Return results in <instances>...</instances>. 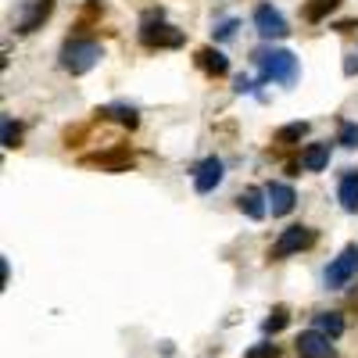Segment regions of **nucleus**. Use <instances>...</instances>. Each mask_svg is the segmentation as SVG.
Here are the masks:
<instances>
[{"instance_id":"nucleus-1","label":"nucleus","mask_w":358,"mask_h":358,"mask_svg":"<svg viewBox=\"0 0 358 358\" xmlns=\"http://www.w3.org/2000/svg\"><path fill=\"white\" fill-rule=\"evenodd\" d=\"M136 36H140V43L147 50H179V47L187 43V33H183V29H176L172 22H165V11L162 8L143 11Z\"/></svg>"},{"instance_id":"nucleus-2","label":"nucleus","mask_w":358,"mask_h":358,"mask_svg":"<svg viewBox=\"0 0 358 358\" xmlns=\"http://www.w3.org/2000/svg\"><path fill=\"white\" fill-rule=\"evenodd\" d=\"M251 62L258 65V76L262 83H283V86H294L297 83V54L287 50V47H258L251 54Z\"/></svg>"},{"instance_id":"nucleus-3","label":"nucleus","mask_w":358,"mask_h":358,"mask_svg":"<svg viewBox=\"0 0 358 358\" xmlns=\"http://www.w3.org/2000/svg\"><path fill=\"white\" fill-rule=\"evenodd\" d=\"M104 57L101 43L97 40H90V36H69L62 43V54H57V62H62V69L69 76H86L90 69H94L97 62Z\"/></svg>"},{"instance_id":"nucleus-4","label":"nucleus","mask_w":358,"mask_h":358,"mask_svg":"<svg viewBox=\"0 0 358 358\" xmlns=\"http://www.w3.org/2000/svg\"><path fill=\"white\" fill-rule=\"evenodd\" d=\"M315 241H319V233H315L312 226H305V222L287 226V229L280 233V241L273 244V251H268V258H273V262L290 258V255H297V251H308V248H315Z\"/></svg>"},{"instance_id":"nucleus-5","label":"nucleus","mask_w":358,"mask_h":358,"mask_svg":"<svg viewBox=\"0 0 358 358\" xmlns=\"http://www.w3.org/2000/svg\"><path fill=\"white\" fill-rule=\"evenodd\" d=\"M355 276H358V244H348L330 265H326L322 283H326V290H341V287H348Z\"/></svg>"},{"instance_id":"nucleus-6","label":"nucleus","mask_w":358,"mask_h":358,"mask_svg":"<svg viewBox=\"0 0 358 358\" xmlns=\"http://www.w3.org/2000/svg\"><path fill=\"white\" fill-rule=\"evenodd\" d=\"M79 162L86 169H101V172H129L136 165V158H133V151L126 143H111V147H104V151H97V155H83Z\"/></svg>"},{"instance_id":"nucleus-7","label":"nucleus","mask_w":358,"mask_h":358,"mask_svg":"<svg viewBox=\"0 0 358 358\" xmlns=\"http://www.w3.org/2000/svg\"><path fill=\"white\" fill-rule=\"evenodd\" d=\"M50 11H54V0H22L18 11H15V18H11L15 33H18V36L36 33V29L50 18Z\"/></svg>"},{"instance_id":"nucleus-8","label":"nucleus","mask_w":358,"mask_h":358,"mask_svg":"<svg viewBox=\"0 0 358 358\" xmlns=\"http://www.w3.org/2000/svg\"><path fill=\"white\" fill-rule=\"evenodd\" d=\"M255 29H258V36H262L265 43L287 40V36H290L287 18H283L280 8H273V4H258V8H255Z\"/></svg>"},{"instance_id":"nucleus-9","label":"nucleus","mask_w":358,"mask_h":358,"mask_svg":"<svg viewBox=\"0 0 358 358\" xmlns=\"http://www.w3.org/2000/svg\"><path fill=\"white\" fill-rule=\"evenodd\" d=\"M294 348H297V355H301V358H341L337 348H334V341L326 337V334H319V330H305L301 337L294 341Z\"/></svg>"},{"instance_id":"nucleus-10","label":"nucleus","mask_w":358,"mask_h":358,"mask_svg":"<svg viewBox=\"0 0 358 358\" xmlns=\"http://www.w3.org/2000/svg\"><path fill=\"white\" fill-rule=\"evenodd\" d=\"M222 176H226V165H222V158H204V162H197L194 165V190L197 194H212L219 183H222Z\"/></svg>"},{"instance_id":"nucleus-11","label":"nucleus","mask_w":358,"mask_h":358,"mask_svg":"<svg viewBox=\"0 0 358 358\" xmlns=\"http://www.w3.org/2000/svg\"><path fill=\"white\" fill-rule=\"evenodd\" d=\"M194 65H197L208 79L229 76V57H226L219 47H197V50H194Z\"/></svg>"},{"instance_id":"nucleus-12","label":"nucleus","mask_w":358,"mask_h":358,"mask_svg":"<svg viewBox=\"0 0 358 358\" xmlns=\"http://www.w3.org/2000/svg\"><path fill=\"white\" fill-rule=\"evenodd\" d=\"M265 194H268V208H273V215H276V219H283V215H290V212H294L297 194H294V187H290V183H268V187H265Z\"/></svg>"},{"instance_id":"nucleus-13","label":"nucleus","mask_w":358,"mask_h":358,"mask_svg":"<svg viewBox=\"0 0 358 358\" xmlns=\"http://www.w3.org/2000/svg\"><path fill=\"white\" fill-rule=\"evenodd\" d=\"M265 190H258V187H248V190H241L236 194V208L251 219V222H262L265 219V212H268V204H265Z\"/></svg>"},{"instance_id":"nucleus-14","label":"nucleus","mask_w":358,"mask_h":358,"mask_svg":"<svg viewBox=\"0 0 358 358\" xmlns=\"http://www.w3.org/2000/svg\"><path fill=\"white\" fill-rule=\"evenodd\" d=\"M97 118H104V122H118V126H126V129H136L140 126V111L133 104H104L94 111Z\"/></svg>"},{"instance_id":"nucleus-15","label":"nucleus","mask_w":358,"mask_h":358,"mask_svg":"<svg viewBox=\"0 0 358 358\" xmlns=\"http://www.w3.org/2000/svg\"><path fill=\"white\" fill-rule=\"evenodd\" d=\"M337 201L348 215H358V169H344L341 187H337Z\"/></svg>"},{"instance_id":"nucleus-16","label":"nucleus","mask_w":358,"mask_h":358,"mask_svg":"<svg viewBox=\"0 0 358 358\" xmlns=\"http://www.w3.org/2000/svg\"><path fill=\"white\" fill-rule=\"evenodd\" d=\"M330 165V140H319V143H308L301 151V169L305 172H322Z\"/></svg>"},{"instance_id":"nucleus-17","label":"nucleus","mask_w":358,"mask_h":358,"mask_svg":"<svg viewBox=\"0 0 358 358\" xmlns=\"http://www.w3.org/2000/svg\"><path fill=\"white\" fill-rule=\"evenodd\" d=\"M0 143H4L8 151L11 147H22V122L15 115H8V111L0 115Z\"/></svg>"},{"instance_id":"nucleus-18","label":"nucleus","mask_w":358,"mask_h":358,"mask_svg":"<svg viewBox=\"0 0 358 358\" xmlns=\"http://www.w3.org/2000/svg\"><path fill=\"white\" fill-rule=\"evenodd\" d=\"M305 136H308V122H287V126L276 129L273 143H280V147H294V143H301Z\"/></svg>"},{"instance_id":"nucleus-19","label":"nucleus","mask_w":358,"mask_h":358,"mask_svg":"<svg viewBox=\"0 0 358 358\" xmlns=\"http://www.w3.org/2000/svg\"><path fill=\"white\" fill-rule=\"evenodd\" d=\"M315 330L326 334L330 341H337V337L344 334V315H341V312H319V315H315Z\"/></svg>"},{"instance_id":"nucleus-20","label":"nucleus","mask_w":358,"mask_h":358,"mask_svg":"<svg viewBox=\"0 0 358 358\" xmlns=\"http://www.w3.org/2000/svg\"><path fill=\"white\" fill-rule=\"evenodd\" d=\"M337 8H341V0H308V4L301 8V18L305 22H322V18H330Z\"/></svg>"},{"instance_id":"nucleus-21","label":"nucleus","mask_w":358,"mask_h":358,"mask_svg":"<svg viewBox=\"0 0 358 358\" xmlns=\"http://www.w3.org/2000/svg\"><path fill=\"white\" fill-rule=\"evenodd\" d=\"M287 322H290V308H287V305H276L273 312L265 315V322H262V330H265V334H280V330H283Z\"/></svg>"},{"instance_id":"nucleus-22","label":"nucleus","mask_w":358,"mask_h":358,"mask_svg":"<svg viewBox=\"0 0 358 358\" xmlns=\"http://www.w3.org/2000/svg\"><path fill=\"white\" fill-rule=\"evenodd\" d=\"M337 143L348 147V151H358V122H348V118H341V126H337Z\"/></svg>"},{"instance_id":"nucleus-23","label":"nucleus","mask_w":358,"mask_h":358,"mask_svg":"<svg viewBox=\"0 0 358 358\" xmlns=\"http://www.w3.org/2000/svg\"><path fill=\"white\" fill-rule=\"evenodd\" d=\"M236 29H241V22H236V18H226V22H219V25L212 29V36H215V40H233Z\"/></svg>"},{"instance_id":"nucleus-24","label":"nucleus","mask_w":358,"mask_h":358,"mask_svg":"<svg viewBox=\"0 0 358 358\" xmlns=\"http://www.w3.org/2000/svg\"><path fill=\"white\" fill-rule=\"evenodd\" d=\"M244 358H280V344H268V341H262V344H255Z\"/></svg>"},{"instance_id":"nucleus-25","label":"nucleus","mask_w":358,"mask_h":358,"mask_svg":"<svg viewBox=\"0 0 358 358\" xmlns=\"http://www.w3.org/2000/svg\"><path fill=\"white\" fill-rule=\"evenodd\" d=\"M86 133H90V122H86V126H69V129H65V147H79V140H83Z\"/></svg>"},{"instance_id":"nucleus-26","label":"nucleus","mask_w":358,"mask_h":358,"mask_svg":"<svg viewBox=\"0 0 358 358\" xmlns=\"http://www.w3.org/2000/svg\"><path fill=\"white\" fill-rule=\"evenodd\" d=\"M330 29H334V33H344V36H348V33H358V18H341V22H334Z\"/></svg>"},{"instance_id":"nucleus-27","label":"nucleus","mask_w":358,"mask_h":358,"mask_svg":"<svg viewBox=\"0 0 358 358\" xmlns=\"http://www.w3.org/2000/svg\"><path fill=\"white\" fill-rule=\"evenodd\" d=\"M344 76H358V50L344 54Z\"/></svg>"},{"instance_id":"nucleus-28","label":"nucleus","mask_w":358,"mask_h":358,"mask_svg":"<svg viewBox=\"0 0 358 358\" xmlns=\"http://www.w3.org/2000/svg\"><path fill=\"white\" fill-rule=\"evenodd\" d=\"M233 90H236V94H251V90H255V83H251V79H244V76H236Z\"/></svg>"},{"instance_id":"nucleus-29","label":"nucleus","mask_w":358,"mask_h":358,"mask_svg":"<svg viewBox=\"0 0 358 358\" xmlns=\"http://www.w3.org/2000/svg\"><path fill=\"white\" fill-rule=\"evenodd\" d=\"M8 280H11V265H8V258H0V283L8 287Z\"/></svg>"}]
</instances>
